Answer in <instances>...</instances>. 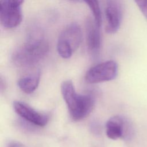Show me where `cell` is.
Here are the masks:
<instances>
[{
  "instance_id": "1",
  "label": "cell",
  "mask_w": 147,
  "mask_h": 147,
  "mask_svg": "<svg viewBox=\"0 0 147 147\" xmlns=\"http://www.w3.org/2000/svg\"><path fill=\"white\" fill-rule=\"evenodd\" d=\"M49 51L48 42L38 29L32 30L25 44L14 51L11 59L18 67H32L43 59Z\"/></svg>"
},
{
  "instance_id": "2",
  "label": "cell",
  "mask_w": 147,
  "mask_h": 147,
  "mask_svg": "<svg viewBox=\"0 0 147 147\" xmlns=\"http://www.w3.org/2000/svg\"><path fill=\"white\" fill-rule=\"evenodd\" d=\"M60 88L70 117L74 121H80L90 114L95 105V98L92 95L77 93L70 80L63 82Z\"/></svg>"
},
{
  "instance_id": "3",
  "label": "cell",
  "mask_w": 147,
  "mask_h": 147,
  "mask_svg": "<svg viewBox=\"0 0 147 147\" xmlns=\"http://www.w3.org/2000/svg\"><path fill=\"white\" fill-rule=\"evenodd\" d=\"M82 40V32L80 25L72 22L61 31L57 42V51L64 59L70 58L78 48Z\"/></svg>"
},
{
  "instance_id": "4",
  "label": "cell",
  "mask_w": 147,
  "mask_h": 147,
  "mask_svg": "<svg viewBox=\"0 0 147 147\" xmlns=\"http://www.w3.org/2000/svg\"><path fill=\"white\" fill-rule=\"evenodd\" d=\"M118 64L114 60H107L91 67L86 73L84 79L90 84L112 80L117 77Z\"/></svg>"
},
{
  "instance_id": "5",
  "label": "cell",
  "mask_w": 147,
  "mask_h": 147,
  "mask_svg": "<svg viewBox=\"0 0 147 147\" xmlns=\"http://www.w3.org/2000/svg\"><path fill=\"white\" fill-rule=\"evenodd\" d=\"M24 1L5 0L1 1L0 22L2 25L9 29L17 27L22 21L21 6Z\"/></svg>"
},
{
  "instance_id": "6",
  "label": "cell",
  "mask_w": 147,
  "mask_h": 147,
  "mask_svg": "<svg viewBox=\"0 0 147 147\" xmlns=\"http://www.w3.org/2000/svg\"><path fill=\"white\" fill-rule=\"evenodd\" d=\"M106 133L107 136L111 140L129 137L133 133V127L127 119L121 115H115L107 121Z\"/></svg>"
},
{
  "instance_id": "7",
  "label": "cell",
  "mask_w": 147,
  "mask_h": 147,
  "mask_svg": "<svg viewBox=\"0 0 147 147\" xmlns=\"http://www.w3.org/2000/svg\"><path fill=\"white\" fill-rule=\"evenodd\" d=\"M123 7L121 1H107L106 2V32L109 34L116 33L120 28L122 19Z\"/></svg>"
},
{
  "instance_id": "8",
  "label": "cell",
  "mask_w": 147,
  "mask_h": 147,
  "mask_svg": "<svg viewBox=\"0 0 147 147\" xmlns=\"http://www.w3.org/2000/svg\"><path fill=\"white\" fill-rule=\"evenodd\" d=\"M13 108L16 113L21 117L36 126H44L49 121L47 115L37 111L24 102L14 101Z\"/></svg>"
},
{
  "instance_id": "9",
  "label": "cell",
  "mask_w": 147,
  "mask_h": 147,
  "mask_svg": "<svg viewBox=\"0 0 147 147\" xmlns=\"http://www.w3.org/2000/svg\"><path fill=\"white\" fill-rule=\"evenodd\" d=\"M86 35L88 53L92 57H96L99 53L101 46L100 28L90 17L86 22Z\"/></svg>"
},
{
  "instance_id": "10",
  "label": "cell",
  "mask_w": 147,
  "mask_h": 147,
  "mask_svg": "<svg viewBox=\"0 0 147 147\" xmlns=\"http://www.w3.org/2000/svg\"><path fill=\"white\" fill-rule=\"evenodd\" d=\"M40 80V72L36 71L20 78L17 85L21 91L26 94L33 92L38 87Z\"/></svg>"
},
{
  "instance_id": "11",
  "label": "cell",
  "mask_w": 147,
  "mask_h": 147,
  "mask_svg": "<svg viewBox=\"0 0 147 147\" xmlns=\"http://www.w3.org/2000/svg\"><path fill=\"white\" fill-rule=\"evenodd\" d=\"M84 2L92 11L95 23L100 28L102 25V14L99 2L98 1H85Z\"/></svg>"
},
{
  "instance_id": "12",
  "label": "cell",
  "mask_w": 147,
  "mask_h": 147,
  "mask_svg": "<svg viewBox=\"0 0 147 147\" xmlns=\"http://www.w3.org/2000/svg\"><path fill=\"white\" fill-rule=\"evenodd\" d=\"M137 6L147 20V1H136Z\"/></svg>"
},
{
  "instance_id": "13",
  "label": "cell",
  "mask_w": 147,
  "mask_h": 147,
  "mask_svg": "<svg viewBox=\"0 0 147 147\" xmlns=\"http://www.w3.org/2000/svg\"><path fill=\"white\" fill-rule=\"evenodd\" d=\"M7 147H23V145L19 142L14 141L10 142L7 145Z\"/></svg>"
}]
</instances>
